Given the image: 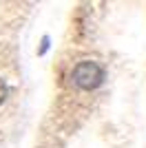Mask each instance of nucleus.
<instances>
[{
  "label": "nucleus",
  "mask_w": 146,
  "mask_h": 148,
  "mask_svg": "<svg viewBox=\"0 0 146 148\" xmlns=\"http://www.w3.org/2000/svg\"><path fill=\"white\" fill-rule=\"evenodd\" d=\"M71 80L82 91H93V88H97L104 82V69L93 60H82L75 64V69L71 73Z\"/></svg>",
  "instance_id": "obj_1"
},
{
  "label": "nucleus",
  "mask_w": 146,
  "mask_h": 148,
  "mask_svg": "<svg viewBox=\"0 0 146 148\" xmlns=\"http://www.w3.org/2000/svg\"><path fill=\"white\" fill-rule=\"evenodd\" d=\"M5 97H7V86H5V82L0 80V104L5 102Z\"/></svg>",
  "instance_id": "obj_2"
}]
</instances>
